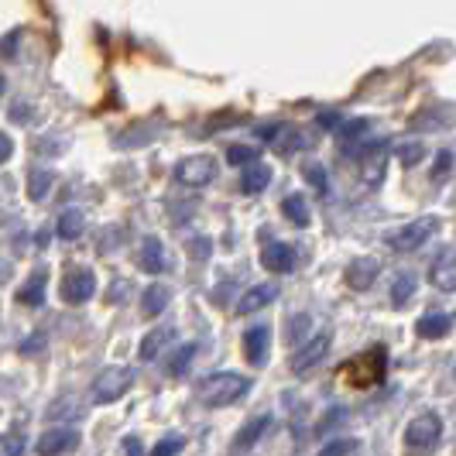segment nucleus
Masks as SVG:
<instances>
[{"mask_svg": "<svg viewBox=\"0 0 456 456\" xmlns=\"http://www.w3.org/2000/svg\"><path fill=\"white\" fill-rule=\"evenodd\" d=\"M251 391V378H244V374H233V370H220V374H209L200 381V402L209 405V409H224V405H233V402H240L244 395Z\"/></svg>", "mask_w": 456, "mask_h": 456, "instance_id": "nucleus-1", "label": "nucleus"}, {"mask_svg": "<svg viewBox=\"0 0 456 456\" xmlns=\"http://www.w3.org/2000/svg\"><path fill=\"white\" fill-rule=\"evenodd\" d=\"M134 385V370L131 367H107L96 381H93V402L96 405H110V402H120Z\"/></svg>", "mask_w": 456, "mask_h": 456, "instance_id": "nucleus-2", "label": "nucleus"}, {"mask_svg": "<svg viewBox=\"0 0 456 456\" xmlns=\"http://www.w3.org/2000/svg\"><path fill=\"white\" fill-rule=\"evenodd\" d=\"M436 230H439V220H436V216H415V220L405 224L402 230L388 233V248L398 254L419 251L422 244H429V237H433Z\"/></svg>", "mask_w": 456, "mask_h": 456, "instance_id": "nucleus-3", "label": "nucleus"}, {"mask_svg": "<svg viewBox=\"0 0 456 456\" xmlns=\"http://www.w3.org/2000/svg\"><path fill=\"white\" fill-rule=\"evenodd\" d=\"M443 436V419L436 411H422L405 426V446L411 450H433Z\"/></svg>", "mask_w": 456, "mask_h": 456, "instance_id": "nucleus-4", "label": "nucleus"}, {"mask_svg": "<svg viewBox=\"0 0 456 456\" xmlns=\"http://www.w3.org/2000/svg\"><path fill=\"white\" fill-rule=\"evenodd\" d=\"M216 179V161L209 155H189L175 165V183L189 185V189H203Z\"/></svg>", "mask_w": 456, "mask_h": 456, "instance_id": "nucleus-5", "label": "nucleus"}, {"mask_svg": "<svg viewBox=\"0 0 456 456\" xmlns=\"http://www.w3.org/2000/svg\"><path fill=\"white\" fill-rule=\"evenodd\" d=\"M59 296L66 298L69 305L90 302V298L96 296V274H93L90 268H72V272H66L62 285H59Z\"/></svg>", "mask_w": 456, "mask_h": 456, "instance_id": "nucleus-6", "label": "nucleus"}, {"mask_svg": "<svg viewBox=\"0 0 456 456\" xmlns=\"http://www.w3.org/2000/svg\"><path fill=\"white\" fill-rule=\"evenodd\" d=\"M330 343H333L330 333H320V337H313L309 343H302L296 350V357H292V370L296 374H309L316 364H322V357L330 354Z\"/></svg>", "mask_w": 456, "mask_h": 456, "instance_id": "nucleus-7", "label": "nucleus"}, {"mask_svg": "<svg viewBox=\"0 0 456 456\" xmlns=\"http://www.w3.org/2000/svg\"><path fill=\"white\" fill-rule=\"evenodd\" d=\"M429 281H433V289L446 292V296L456 289V251H453V244H446V248L439 251V257H436L433 268H429Z\"/></svg>", "mask_w": 456, "mask_h": 456, "instance_id": "nucleus-8", "label": "nucleus"}, {"mask_svg": "<svg viewBox=\"0 0 456 456\" xmlns=\"http://www.w3.org/2000/svg\"><path fill=\"white\" fill-rule=\"evenodd\" d=\"M378 272H381V265H378L374 257H354V261L346 265V285H350L354 292H367V289L378 281Z\"/></svg>", "mask_w": 456, "mask_h": 456, "instance_id": "nucleus-9", "label": "nucleus"}, {"mask_svg": "<svg viewBox=\"0 0 456 456\" xmlns=\"http://www.w3.org/2000/svg\"><path fill=\"white\" fill-rule=\"evenodd\" d=\"M261 265L274 274H289L296 268V251H292L285 240H272V244L261 251Z\"/></svg>", "mask_w": 456, "mask_h": 456, "instance_id": "nucleus-10", "label": "nucleus"}, {"mask_svg": "<svg viewBox=\"0 0 456 456\" xmlns=\"http://www.w3.org/2000/svg\"><path fill=\"white\" fill-rule=\"evenodd\" d=\"M385 165H388V159H385V151H381V144H367L364 155H361V179H364V185H381L385 183Z\"/></svg>", "mask_w": 456, "mask_h": 456, "instance_id": "nucleus-11", "label": "nucleus"}, {"mask_svg": "<svg viewBox=\"0 0 456 456\" xmlns=\"http://www.w3.org/2000/svg\"><path fill=\"white\" fill-rule=\"evenodd\" d=\"M172 340H175V326H159V330H151V333L141 340V346H137L141 361H144V364L159 361V354H165V350L172 346Z\"/></svg>", "mask_w": 456, "mask_h": 456, "instance_id": "nucleus-12", "label": "nucleus"}, {"mask_svg": "<svg viewBox=\"0 0 456 456\" xmlns=\"http://www.w3.org/2000/svg\"><path fill=\"white\" fill-rule=\"evenodd\" d=\"M274 298H278V285H272V281H265V285H254V289H248V292L240 296V302H237V313H240V316L261 313L265 305H272Z\"/></svg>", "mask_w": 456, "mask_h": 456, "instance_id": "nucleus-13", "label": "nucleus"}, {"mask_svg": "<svg viewBox=\"0 0 456 456\" xmlns=\"http://www.w3.org/2000/svg\"><path fill=\"white\" fill-rule=\"evenodd\" d=\"M268 346H272V326H251V330L244 333V354H248V361H251L254 367L265 364Z\"/></svg>", "mask_w": 456, "mask_h": 456, "instance_id": "nucleus-14", "label": "nucleus"}, {"mask_svg": "<svg viewBox=\"0 0 456 456\" xmlns=\"http://www.w3.org/2000/svg\"><path fill=\"white\" fill-rule=\"evenodd\" d=\"M76 446H79V433H76V429H48V433L35 443V450L42 456L69 453V450H76Z\"/></svg>", "mask_w": 456, "mask_h": 456, "instance_id": "nucleus-15", "label": "nucleus"}, {"mask_svg": "<svg viewBox=\"0 0 456 456\" xmlns=\"http://www.w3.org/2000/svg\"><path fill=\"white\" fill-rule=\"evenodd\" d=\"M244 172H240V189L244 192H251V196H257V192H265L268 185H272V168L265 165V161L251 159L248 165H240Z\"/></svg>", "mask_w": 456, "mask_h": 456, "instance_id": "nucleus-16", "label": "nucleus"}, {"mask_svg": "<svg viewBox=\"0 0 456 456\" xmlns=\"http://www.w3.org/2000/svg\"><path fill=\"white\" fill-rule=\"evenodd\" d=\"M415 330H419L422 340H443V337L453 333V316L450 313H429V316L415 322Z\"/></svg>", "mask_w": 456, "mask_h": 456, "instance_id": "nucleus-17", "label": "nucleus"}, {"mask_svg": "<svg viewBox=\"0 0 456 456\" xmlns=\"http://www.w3.org/2000/svg\"><path fill=\"white\" fill-rule=\"evenodd\" d=\"M137 265L148 274H159L165 268V248H161L159 237H144L141 248H137Z\"/></svg>", "mask_w": 456, "mask_h": 456, "instance_id": "nucleus-18", "label": "nucleus"}, {"mask_svg": "<svg viewBox=\"0 0 456 456\" xmlns=\"http://www.w3.org/2000/svg\"><path fill=\"white\" fill-rule=\"evenodd\" d=\"M168 302H172V289H168V285H151V289H144L141 313H144L148 320H155V316H161V313L168 309Z\"/></svg>", "mask_w": 456, "mask_h": 456, "instance_id": "nucleus-19", "label": "nucleus"}, {"mask_svg": "<svg viewBox=\"0 0 456 456\" xmlns=\"http://www.w3.org/2000/svg\"><path fill=\"white\" fill-rule=\"evenodd\" d=\"M42 298H45V272H35L21 285L18 302H21V305H31V309H38V305H42Z\"/></svg>", "mask_w": 456, "mask_h": 456, "instance_id": "nucleus-20", "label": "nucleus"}, {"mask_svg": "<svg viewBox=\"0 0 456 456\" xmlns=\"http://www.w3.org/2000/svg\"><path fill=\"white\" fill-rule=\"evenodd\" d=\"M415 289H419V278L411 272L398 274L395 278V285H391V302H395V309H405L409 305V298L415 296Z\"/></svg>", "mask_w": 456, "mask_h": 456, "instance_id": "nucleus-21", "label": "nucleus"}, {"mask_svg": "<svg viewBox=\"0 0 456 456\" xmlns=\"http://www.w3.org/2000/svg\"><path fill=\"white\" fill-rule=\"evenodd\" d=\"M268 429H272V419H268V415H261V419H254L251 426H248V429H240V436L233 439V450H251L254 443H257L261 436L268 433Z\"/></svg>", "mask_w": 456, "mask_h": 456, "instance_id": "nucleus-22", "label": "nucleus"}, {"mask_svg": "<svg viewBox=\"0 0 456 456\" xmlns=\"http://www.w3.org/2000/svg\"><path fill=\"white\" fill-rule=\"evenodd\" d=\"M86 227V220H83V213L79 209H66L62 216H59V224H55V233L62 237V240H76L79 233Z\"/></svg>", "mask_w": 456, "mask_h": 456, "instance_id": "nucleus-23", "label": "nucleus"}, {"mask_svg": "<svg viewBox=\"0 0 456 456\" xmlns=\"http://www.w3.org/2000/svg\"><path fill=\"white\" fill-rule=\"evenodd\" d=\"M281 213H285L292 224H298V227H305V224L313 220V216H309V200H305V196H298V192L281 203Z\"/></svg>", "mask_w": 456, "mask_h": 456, "instance_id": "nucleus-24", "label": "nucleus"}, {"mask_svg": "<svg viewBox=\"0 0 456 456\" xmlns=\"http://www.w3.org/2000/svg\"><path fill=\"white\" fill-rule=\"evenodd\" d=\"M426 155V148H422V141H405V144H398V159L405 161V165H419V159Z\"/></svg>", "mask_w": 456, "mask_h": 456, "instance_id": "nucleus-25", "label": "nucleus"}, {"mask_svg": "<svg viewBox=\"0 0 456 456\" xmlns=\"http://www.w3.org/2000/svg\"><path fill=\"white\" fill-rule=\"evenodd\" d=\"M48 185H52V175H48V172H31V200H35V203L45 200Z\"/></svg>", "mask_w": 456, "mask_h": 456, "instance_id": "nucleus-26", "label": "nucleus"}, {"mask_svg": "<svg viewBox=\"0 0 456 456\" xmlns=\"http://www.w3.org/2000/svg\"><path fill=\"white\" fill-rule=\"evenodd\" d=\"M357 450H361V443H357V439H333V443H326V446H322V453H357Z\"/></svg>", "mask_w": 456, "mask_h": 456, "instance_id": "nucleus-27", "label": "nucleus"}, {"mask_svg": "<svg viewBox=\"0 0 456 456\" xmlns=\"http://www.w3.org/2000/svg\"><path fill=\"white\" fill-rule=\"evenodd\" d=\"M24 453V436H0V456Z\"/></svg>", "mask_w": 456, "mask_h": 456, "instance_id": "nucleus-28", "label": "nucleus"}, {"mask_svg": "<svg viewBox=\"0 0 456 456\" xmlns=\"http://www.w3.org/2000/svg\"><path fill=\"white\" fill-rule=\"evenodd\" d=\"M227 159L233 161V165H248V161L257 159V155H254V148H248V144H230Z\"/></svg>", "mask_w": 456, "mask_h": 456, "instance_id": "nucleus-29", "label": "nucleus"}, {"mask_svg": "<svg viewBox=\"0 0 456 456\" xmlns=\"http://www.w3.org/2000/svg\"><path fill=\"white\" fill-rule=\"evenodd\" d=\"M450 168H453V151L446 148V151L439 155V165H436V168H433V179H436V183H443V179L450 175Z\"/></svg>", "mask_w": 456, "mask_h": 456, "instance_id": "nucleus-30", "label": "nucleus"}, {"mask_svg": "<svg viewBox=\"0 0 456 456\" xmlns=\"http://www.w3.org/2000/svg\"><path fill=\"white\" fill-rule=\"evenodd\" d=\"M192 354H196V346H185V350H179V357L168 364V370H172V374H183L185 367L192 364Z\"/></svg>", "mask_w": 456, "mask_h": 456, "instance_id": "nucleus-31", "label": "nucleus"}, {"mask_svg": "<svg viewBox=\"0 0 456 456\" xmlns=\"http://www.w3.org/2000/svg\"><path fill=\"white\" fill-rule=\"evenodd\" d=\"M179 450H183V439H179V436H168V439H161L159 446H155V456L179 453Z\"/></svg>", "mask_w": 456, "mask_h": 456, "instance_id": "nucleus-32", "label": "nucleus"}, {"mask_svg": "<svg viewBox=\"0 0 456 456\" xmlns=\"http://www.w3.org/2000/svg\"><path fill=\"white\" fill-rule=\"evenodd\" d=\"M11 155H14V141H11V134H4V131H0V165H4V161H11Z\"/></svg>", "mask_w": 456, "mask_h": 456, "instance_id": "nucleus-33", "label": "nucleus"}, {"mask_svg": "<svg viewBox=\"0 0 456 456\" xmlns=\"http://www.w3.org/2000/svg\"><path fill=\"white\" fill-rule=\"evenodd\" d=\"M209 254V240L200 237V240H192V257H206Z\"/></svg>", "mask_w": 456, "mask_h": 456, "instance_id": "nucleus-34", "label": "nucleus"}, {"mask_svg": "<svg viewBox=\"0 0 456 456\" xmlns=\"http://www.w3.org/2000/svg\"><path fill=\"white\" fill-rule=\"evenodd\" d=\"M320 124H322V127H337V124H340V117H337V114H320Z\"/></svg>", "mask_w": 456, "mask_h": 456, "instance_id": "nucleus-35", "label": "nucleus"}, {"mask_svg": "<svg viewBox=\"0 0 456 456\" xmlns=\"http://www.w3.org/2000/svg\"><path fill=\"white\" fill-rule=\"evenodd\" d=\"M124 450H127V453H141V443H137V439H127Z\"/></svg>", "mask_w": 456, "mask_h": 456, "instance_id": "nucleus-36", "label": "nucleus"}, {"mask_svg": "<svg viewBox=\"0 0 456 456\" xmlns=\"http://www.w3.org/2000/svg\"><path fill=\"white\" fill-rule=\"evenodd\" d=\"M11 278V268H7V261H0V285Z\"/></svg>", "mask_w": 456, "mask_h": 456, "instance_id": "nucleus-37", "label": "nucleus"}, {"mask_svg": "<svg viewBox=\"0 0 456 456\" xmlns=\"http://www.w3.org/2000/svg\"><path fill=\"white\" fill-rule=\"evenodd\" d=\"M4 90H7V83H4V76H0V96H4Z\"/></svg>", "mask_w": 456, "mask_h": 456, "instance_id": "nucleus-38", "label": "nucleus"}]
</instances>
